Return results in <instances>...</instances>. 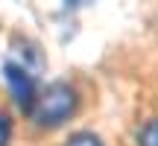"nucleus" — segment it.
Returning a JSON list of instances; mask_svg holds the SVG:
<instances>
[{"label": "nucleus", "mask_w": 158, "mask_h": 146, "mask_svg": "<svg viewBox=\"0 0 158 146\" xmlns=\"http://www.w3.org/2000/svg\"><path fill=\"white\" fill-rule=\"evenodd\" d=\"M12 140V117L0 108V146H9Z\"/></svg>", "instance_id": "5"}, {"label": "nucleus", "mask_w": 158, "mask_h": 146, "mask_svg": "<svg viewBox=\"0 0 158 146\" xmlns=\"http://www.w3.org/2000/svg\"><path fill=\"white\" fill-rule=\"evenodd\" d=\"M138 146H158V114L147 117L138 129Z\"/></svg>", "instance_id": "3"}, {"label": "nucleus", "mask_w": 158, "mask_h": 146, "mask_svg": "<svg viewBox=\"0 0 158 146\" xmlns=\"http://www.w3.org/2000/svg\"><path fill=\"white\" fill-rule=\"evenodd\" d=\"M76 105H79V96H76V88L68 82H50L47 88L38 91V96H35L32 108L27 111L29 123L35 126V129H59V126H64L70 117L76 114Z\"/></svg>", "instance_id": "1"}, {"label": "nucleus", "mask_w": 158, "mask_h": 146, "mask_svg": "<svg viewBox=\"0 0 158 146\" xmlns=\"http://www.w3.org/2000/svg\"><path fill=\"white\" fill-rule=\"evenodd\" d=\"M64 146H106V143H102L94 132H76V135H70L68 140H64Z\"/></svg>", "instance_id": "4"}, {"label": "nucleus", "mask_w": 158, "mask_h": 146, "mask_svg": "<svg viewBox=\"0 0 158 146\" xmlns=\"http://www.w3.org/2000/svg\"><path fill=\"white\" fill-rule=\"evenodd\" d=\"M41 64H32V62H27V56H9L3 62V79H6V85H9V94H12V99H15V105L21 108L23 114L32 108V102H35V96H38V70Z\"/></svg>", "instance_id": "2"}]
</instances>
